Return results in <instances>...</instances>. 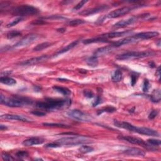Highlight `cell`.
Here are the masks:
<instances>
[{"label": "cell", "mask_w": 161, "mask_h": 161, "mask_svg": "<svg viewBox=\"0 0 161 161\" xmlns=\"http://www.w3.org/2000/svg\"><path fill=\"white\" fill-rule=\"evenodd\" d=\"M137 82V77L134 75L131 76V84L132 86H134Z\"/></svg>", "instance_id": "ee69618b"}, {"label": "cell", "mask_w": 161, "mask_h": 161, "mask_svg": "<svg viewBox=\"0 0 161 161\" xmlns=\"http://www.w3.org/2000/svg\"><path fill=\"white\" fill-rule=\"evenodd\" d=\"M100 103H101V98L99 96H97L96 98L95 99V101L93 102V107H96V106H97L98 105H99Z\"/></svg>", "instance_id": "7bdbcfd3"}, {"label": "cell", "mask_w": 161, "mask_h": 161, "mask_svg": "<svg viewBox=\"0 0 161 161\" xmlns=\"http://www.w3.org/2000/svg\"><path fill=\"white\" fill-rule=\"evenodd\" d=\"M0 102L2 105L13 108L23 107L32 103V101L26 98L17 96L12 98H7L3 95L0 96Z\"/></svg>", "instance_id": "3957f363"}, {"label": "cell", "mask_w": 161, "mask_h": 161, "mask_svg": "<svg viewBox=\"0 0 161 161\" xmlns=\"http://www.w3.org/2000/svg\"><path fill=\"white\" fill-rule=\"evenodd\" d=\"M115 47L111 45H108V46H106V47H101L98 49L95 52H94V56H96L97 57H100V56H105V55H107L109 53H110L111 52L114 50Z\"/></svg>", "instance_id": "ac0fdd59"}, {"label": "cell", "mask_w": 161, "mask_h": 161, "mask_svg": "<svg viewBox=\"0 0 161 161\" xmlns=\"http://www.w3.org/2000/svg\"><path fill=\"white\" fill-rule=\"evenodd\" d=\"M53 89L55 90V91L59 93L62 95H63L64 96H68L70 95L71 94V91L70 90L66 88H63V87H60V86H53Z\"/></svg>", "instance_id": "603a6c76"}, {"label": "cell", "mask_w": 161, "mask_h": 161, "mask_svg": "<svg viewBox=\"0 0 161 161\" xmlns=\"http://www.w3.org/2000/svg\"><path fill=\"white\" fill-rule=\"evenodd\" d=\"M58 32H66V29H59L57 30Z\"/></svg>", "instance_id": "c3c4849f"}, {"label": "cell", "mask_w": 161, "mask_h": 161, "mask_svg": "<svg viewBox=\"0 0 161 161\" xmlns=\"http://www.w3.org/2000/svg\"><path fill=\"white\" fill-rule=\"evenodd\" d=\"M155 52L152 51H142V52H125L121 54H119L116 57V59L118 61H125L130 59H142L154 56Z\"/></svg>", "instance_id": "277c9868"}, {"label": "cell", "mask_w": 161, "mask_h": 161, "mask_svg": "<svg viewBox=\"0 0 161 161\" xmlns=\"http://www.w3.org/2000/svg\"><path fill=\"white\" fill-rule=\"evenodd\" d=\"M108 8L109 7L107 5H101L95 8H93L87 9L82 11L81 12L79 13V15H82V16H89V15H92L94 14L100 13L101 11H103L108 9Z\"/></svg>", "instance_id": "7c38bea8"}, {"label": "cell", "mask_w": 161, "mask_h": 161, "mask_svg": "<svg viewBox=\"0 0 161 161\" xmlns=\"http://www.w3.org/2000/svg\"><path fill=\"white\" fill-rule=\"evenodd\" d=\"M151 101L154 102V103H158L159 102L160 100V92L159 90H157V91L154 93V95L148 96Z\"/></svg>", "instance_id": "4316f807"}, {"label": "cell", "mask_w": 161, "mask_h": 161, "mask_svg": "<svg viewBox=\"0 0 161 161\" xmlns=\"http://www.w3.org/2000/svg\"><path fill=\"white\" fill-rule=\"evenodd\" d=\"M78 43H79V40H75V41L72 42V43H70V44H69V45L65 47L64 48L61 49L59 51H58V52L56 53V56H58V55H60V54L68 52L69 50H71L72 49H73L74 47H76L78 44Z\"/></svg>", "instance_id": "44dd1931"}, {"label": "cell", "mask_w": 161, "mask_h": 161, "mask_svg": "<svg viewBox=\"0 0 161 161\" xmlns=\"http://www.w3.org/2000/svg\"><path fill=\"white\" fill-rule=\"evenodd\" d=\"M33 24H38V25H41V24H43V23H44V22H43V20H36L35 22H34Z\"/></svg>", "instance_id": "bcb514c9"}, {"label": "cell", "mask_w": 161, "mask_h": 161, "mask_svg": "<svg viewBox=\"0 0 161 161\" xmlns=\"http://www.w3.org/2000/svg\"><path fill=\"white\" fill-rule=\"evenodd\" d=\"M137 17H131V18H127L126 20H121L115 23V24L113 25V27L116 29L123 28V27L127 26L133 24V23H135L137 21Z\"/></svg>", "instance_id": "e0dca14e"}, {"label": "cell", "mask_w": 161, "mask_h": 161, "mask_svg": "<svg viewBox=\"0 0 161 161\" xmlns=\"http://www.w3.org/2000/svg\"><path fill=\"white\" fill-rule=\"evenodd\" d=\"M0 82L8 86H12L17 83L16 81L14 79L8 76H1V78H0Z\"/></svg>", "instance_id": "7402d4cb"}, {"label": "cell", "mask_w": 161, "mask_h": 161, "mask_svg": "<svg viewBox=\"0 0 161 161\" xmlns=\"http://www.w3.org/2000/svg\"><path fill=\"white\" fill-rule=\"evenodd\" d=\"M56 142L60 145H77L91 142V140L84 137H68L57 140Z\"/></svg>", "instance_id": "5b68a950"}, {"label": "cell", "mask_w": 161, "mask_h": 161, "mask_svg": "<svg viewBox=\"0 0 161 161\" xmlns=\"http://www.w3.org/2000/svg\"><path fill=\"white\" fill-rule=\"evenodd\" d=\"M139 6H140L136 5L134 6H124L122 8H120L116 9L108 13L107 15V17L108 18H116L122 17L123 15L129 13L133 9L137 8Z\"/></svg>", "instance_id": "ba28073f"}, {"label": "cell", "mask_w": 161, "mask_h": 161, "mask_svg": "<svg viewBox=\"0 0 161 161\" xmlns=\"http://www.w3.org/2000/svg\"><path fill=\"white\" fill-rule=\"evenodd\" d=\"M49 58V56H47V55H43V56H41L33 57V58L30 59L23 61L21 62H19L18 64L20 66H33V65L42 63V62H44L47 60Z\"/></svg>", "instance_id": "30bf717a"}, {"label": "cell", "mask_w": 161, "mask_h": 161, "mask_svg": "<svg viewBox=\"0 0 161 161\" xmlns=\"http://www.w3.org/2000/svg\"><path fill=\"white\" fill-rule=\"evenodd\" d=\"M113 123L115 125V126H116V127L126 129L129 131L139 133V134L149 135V136H155V137H158L159 135V133L157 131L154 130L147 128V127H136L128 122H126V121H120L115 120L114 121Z\"/></svg>", "instance_id": "7a4b0ae2"}, {"label": "cell", "mask_w": 161, "mask_h": 161, "mask_svg": "<svg viewBox=\"0 0 161 161\" xmlns=\"http://www.w3.org/2000/svg\"><path fill=\"white\" fill-rule=\"evenodd\" d=\"M118 139L120 140H122L124 141H126L127 142H129L134 145H142V146L148 148L149 145L145 142V141L142 139H141L138 137H131V136H118Z\"/></svg>", "instance_id": "8fae6325"}, {"label": "cell", "mask_w": 161, "mask_h": 161, "mask_svg": "<svg viewBox=\"0 0 161 161\" xmlns=\"http://www.w3.org/2000/svg\"><path fill=\"white\" fill-rule=\"evenodd\" d=\"M156 76L159 77V79H160V67L159 66L158 69L156 70Z\"/></svg>", "instance_id": "f6af8a7d"}, {"label": "cell", "mask_w": 161, "mask_h": 161, "mask_svg": "<svg viewBox=\"0 0 161 161\" xmlns=\"http://www.w3.org/2000/svg\"><path fill=\"white\" fill-rule=\"evenodd\" d=\"M156 44H158V45L159 47H160V40H159L158 42H156Z\"/></svg>", "instance_id": "681fc988"}, {"label": "cell", "mask_w": 161, "mask_h": 161, "mask_svg": "<svg viewBox=\"0 0 161 161\" xmlns=\"http://www.w3.org/2000/svg\"><path fill=\"white\" fill-rule=\"evenodd\" d=\"M108 40L107 39H105L102 37L100 36L96 38H89V39H86L82 41V43L84 44H93V43H99V42H107Z\"/></svg>", "instance_id": "ffe728a7"}, {"label": "cell", "mask_w": 161, "mask_h": 161, "mask_svg": "<svg viewBox=\"0 0 161 161\" xmlns=\"http://www.w3.org/2000/svg\"><path fill=\"white\" fill-rule=\"evenodd\" d=\"M86 22L83 20H81V19H75V20H72L68 22V25L70 26H77L79 25H82L85 23Z\"/></svg>", "instance_id": "f1b7e54d"}, {"label": "cell", "mask_w": 161, "mask_h": 161, "mask_svg": "<svg viewBox=\"0 0 161 161\" xmlns=\"http://www.w3.org/2000/svg\"><path fill=\"white\" fill-rule=\"evenodd\" d=\"M133 33V31L132 30H126L123 31V32H113L110 33H107L105 34L101 35L100 36L105 39L108 38H114L125 36V35H130Z\"/></svg>", "instance_id": "4fadbf2b"}, {"label": "cell", "mask_w": 161, "mask_h": 161, "mask_svg": "<svg viewBox=\"0 0 161 161\" xmlns=\"http://www.w3.org/2000/svg\"><path fill=\"white\" fill-rule=\"evenodd\" d=\"M88 2V1H85V0H84V1H80L79 3L77 4V5L74 6L73 8V10H80L81 8L85 4Z\"/></svg>", "instance_id": "8d00e7d4"}, {"label": "cell", "mask_w": 161, "mask_h": 161, "mask_svg": "<svg viewBox=\"0 0 161 161\" xmlns=\"http://www.w3.org/2000/svg\"><path fill=\"white\" fill-rule=\"evenodd\" d=\"M147 142L152 145H155V146H159L160 145V140L157 139H148L147 140Z\"/></svg>", "instance_id": "d590c367"}, {"label": "cell", "mask_w": 161, "mask_h": 161, "mask_svg": "<svg viewBox=\"0 0 161 161\" xmlns=\"http://www.w3.org/2000/svg\"><path fill=\"white\" fill-rule=\"evenodd\" d=\"M159 33L158 32H141L134 35V37L137 39V40H145V39H150L158 37Z\"/></svg>", "instance_id": "9a60e30c"}, {"label": "cell", "mask_w": 161, "mask_h": 161, "mask_svg": "<svg viewBox=\"0 0 161 161\" xmlns=\"http://www.w3.org/2000/svg\"><path fill=\"white\" fill-rule=\"evenodd\" d=\"M71 101L69 100H57L47 98L44 101H38L36 103V107L38 108L53 110L60 109L69 107Z\"/></svg>", "instance_id": "6da1fadb"}, {"label": "cell", "mask_w": 161, "mask_h": 161, "mask_svg": "<svg viewBox=\"0 0 161 161\" xmlns=\"http://www.w3.org/2000/svg\"><path fill=\"white\" fill-rule=\"evenodd\" d=\"M8 128L7 127H6L5 125H0V129H1V130H6Z\"/></svg>", "instance_id": "7dc6e473"}, {"label": "cell", "mask_w": 161, "mask_h": 161, "mask_svg": "<svg viewBox=\"0 0 161 161\" xmlns=\"http://www.w3.org/2000/svg\"><path fill=\"white\" fill-rule=\"evenodd\" d=\"M31 113L33 114V115L38 116H45L46 113L42 111H38V110H34L31 112Z\"/></svg>", "instance_id": "ab89813d"}, {"label": "cell", "mask_w": 161, "mask_h": 161, "mask_svg": "<svg viewBox=\"0 0 161 161\" xmlns=\"http://www.w3.org/2000/svg\"><path fill=\"white\" fill-rule=\"evenodd\" d=\"M38 38V35L36 34H30L26 35L25 37H23L20 40L16 43L13 47V49H18L21 48L23 47L27 46L29 44H32Z\"/></svg>", "instance_id": "9c48e42d"}, {"label": "cell", "mask_w": 161, "mask_h": 161, "mask_svg": "<svg viewBox=\"0 0 161 161\" xmlns=\"http://www.w3.org/2000/svg\"><path fill=\"white\" fill-rule=\"evenodd\" d=\"M67 115L73 119L82 121H89L92 119L91 116L89 115L88 114L82 112L79 109H71V110L67 112Z\"/></svg>", "instance_id": "52a82bcc"}, {"label": "cell", "mask_w": 161, "mask_h": 161, "mask_svg": "<svg viewBox=\"0 0 161 161\" xmlns=\"http://www.w3.org/2000/svg\"><path fill=\"white\" fill-rule=\"evenodd\" d=\"M29 153L25 151H20L16 153V156L18 158H24L29 156Z\"/></svg>", "instance_id": "836d02e7"}, {"label": "cell", "mask_w": 161, "mask_h": 161, "mask_svg": "<svg viewBox=\"0 0 161 161\" xmlns=\"http://www.w3.org/2000/svg\"><path fill=\"white\" fill-rule=\"evenodd\" d=\"M1 118L11 120H18L22 121H25V122H31L32 120L29 118L28 117L23 115H15V114H5L1 116Z\"/></svg>", "instance_id": "5bb4252c"}, {"label": "cell", "mask_w": 161, "mask_h": 161, "mask_svg": "<svg viewBox=\"0 0 161 161\" xmlns=\"http://www.w3.org/2000/svg\"><path fill=\"white\" fill-rule=\"evenodd\" d=\"M44 139L42 138H37V137H32L29 139H26L23 142V145L25 146H32L35 145H40L44 142Z\"/></svg>", "instance_id": "d6986e66"}, {"label": "cell", "mask_w": 161, "mask_h": 161, "mask_svg": "<svg viewBox=\"0 0 161 161\" xmlns=\"http://www.w3.org/2000/svg\"><path fill=\"white\" fill-rule=\"evenodd\" d=\"M83 94L84 96L88 98H92L94 96L93 93L91 91H90V90H84L83 91Z\"/></svg>", "instance_id": "60d3db41"}, {"label": "cell", "mask_w": 161, "mask_h": 161, "mask_svg": "<svg viewBox=\"0 0 161 161\" xmlns=\"http://www.w3.org/2000/svg\"><path fill=\"white\" fill-rule=\"evenodd\" d=\"M50 43L49 42H44L40 44H38L37 46H35V47L33 48V51H41L42 50H44L47 48L51 46Z\"/></svg>", "instance_id": "484cf974"}, {"label": "cell", "mask_w": 161, "mask_h": 161, "mask_svg": "<svg viewBox=\"0 0 161 161\" xmlns=\"http://www.w3.org/2000/svg\"><path fill=\"white\" fill-rule=\"evenodd\" d=\"M39 12L38 9L32 6L23 5L17 6L12 9V14L15 15L20 17H23L24 16H29L37 14Z\"/></svg>", "instance_id": "8992f818"}, {"label": "cell", "mask_w": 161, "mask_h": 161, "mask_svg": "<svg viewBox=\"0 0 161 161\" xmlns=\"http://www.w3.org/2000/svg\"><path fill=\"white\" fill-rule=\"evenodd\" d=\"M123 153L125 155L131 156H144L145 155V152L142 149L136 147L128 148L127 150L123 151Z\"/></svg>", "instance_id": "2e32d148"}, {"label": "cell", "mask_w": 161, "mask_h": 161, "mask_svg": "<svg viewBox=\"0 0 161 161\" xmlns=\"http://www.w3.org/2000/svg\"><path fill=\"white\" fill-rule=\"evenodd\" d=\"M21 32H19L18 30H12L11 32H8L7 34V38L8 39H11L15 37H19L20 35H21Z\"/></svg>", "instance_id": "d6a6232c"}, {"label": "cell", "mask_w": 161, "mask_h": 161, "mask_svg": "<svg viewBox=\"0 0 161 161\" xmlns=\"http://www.w3.org/2000/svg\"><path fill=\"white\" fill-rule=\"evenodd\" d=\"M2 159L4 160H8V161H11L15 159L13 158V156H11L10 154H8V153L4 152L2 154Z\"/></svg>", "instance_id": "e575fe53"}, {"label": "cell", "mask_w": 161, "mask_h": 161, "mask_svg": "<svg viewBox=\"0 0 161 161\" xmlns=\"http://www.w3.org/2000/svg\"><path fill=\"white\" fill-rule=\"evenodd\" d=\"M149 88H150V84H149L148 81L147 79H145L143 86V91L144 92H147Z\"/></svg>", "instance_id": "f35d334b"}, {"label": "cell", "mask_w": 161, "mask_h": 161, "mask_svg": "<svg viewBox=\"0 0 161 161\" xmlns=\"http://www.w3.org/2000/svg\"><path fill=\"white\" fill-rule=\"evenodd\" d=\"M94 151V148L88 145H82L79 148V151L82 154H88V153L92 152Z\"/></svg>", "instance_id": "83f0119b"}, {"label": "cell", "mask_w": 161, "mask_h": 161, "mask_svg": "<svg viewBox=\"0 0 161 161\" xmlns=\"http://www.w3.org/2000/svg\"><path fill=\"white\" fill-rule=\"evenodd\" d=\"M158 110H152L151 112L149 113L148 115V119L149 120H153L158 116Z\"/></svg>", "instance_id": "74e56055"}, {"label": "cell", "mask_w": 161, "mask_h": 161, "mask_svg": "<svg viewBox=\"0 0 161 161\" xmlns=\"http://www.w3.org/2000/svg\"><path fill=\"white\" fill-rule=\"evenodd\" d=\"M86 62H87V64L89 66L95 68V67H96L98 65V57L93 55V56L89 57L88 59L86 60Z\"/></svg>", "instance_id": "d4e9b609"}, {"label": "cell", "mask_w": 161, "mask_h": 161, "mask_svg": "<svg viewBox=\"0 0 161 161\" xmlns=\"http://www.w3.org/2000/svg\"><path fill=\"white\" fill-rule=\"evenodd\" d=\"M43 125L46 127H59V128H69L68 125L61 124V123H44Z\"/></svg>", "instance_id": "f546056e"}, {"label": "cell", "mask_w": 161, "mask_h": 161, "mask_svg": "<svg viewBox=\"0 0 161 161\" xmlns=\"http://www.w3.org/2000/svg\"><path fill=\"white\" fill-rule=\"evenodd\" d=\"M23 20V17H18L17 18L14 19L13 20H12L11 22L8 23L7 25H6V27H8V28H10V27H12V26H13L15 25H16L18 24V23H19L20 22H22Z\"/></svg>", "instance_id": "1f68e13d"}, {"label": "cell", "mask_w": 161, "mask_h": 161, "mask_svg": "<svg viewBox=\"0 0 161 161\" xmlns=\"http://www.w3.org/2000/svg\"><path fill=\"white\" fill-rule=\"evenodd\" d=\"M60 146L61 145L58 143H57L56 142H52V143H49V144H47L45 145V147H47V148H56V147H58Z\"/></svg>", "instance_id": "b9f144b4"}, {"label": "cell", "mask_w": 161, "mask_h": 161, "mask_svg": "<svg viewBox=\"0 0 161 161\" xmlns=\"http://www.w3.org/2000/svg\"><path fill=\"white\" fill-rule=\"evenodd\" d=\"M122 78V72L120 70H116L113 72L112 76V79L113 82H119Z\"/></svg>", "instance_id": "cb8c5ba5"}, {"label": "cell", "mask_w": 161, "mask_h": 161, "mask_svg": "<svg viewBox=\"0 0 161 161\" xmlns=\"http://www.w3.org/2000/svg\"><path fill=\"white\" fill-rule=\"evenodd\" d=\"M116 110V109L113 107H107L100 109V110H98L97 113H98V115H100V114L103 113L104 112L113 113V112H115Z\"/></svg>", "instance_id": "4dcf8cb0"}]
</instances>
